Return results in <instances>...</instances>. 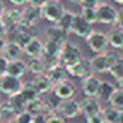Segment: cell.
<instances>
[{
    "label": "cell",
    "mask_w": 123,
    "mask_h": 123,
    "mask_svg": "<svg viewBox=\"0 0 123 123\" xmlns=\"http://www.w3.org/2000/svg\"><path fill=\"white\" fill-rule=\"evenodd\" d=\"M119 58V54L117 52H102V53H97L93 58L90 60L91 66H93L94 73H109V69L111 65L114 64L117 60Z\"/></svg>",
    "instance_id": "6da1fadb"
},
{
    "label": "cell",
    "mask_w": 123,
    "mask_h": 123,
    "mask_svg": "<svg viewBox=\"0 0 123 123\" xmlns=\"http://www.w3.org/2000/svg\"><path fill=\"white\" fill-rule=\"evenodd\" d=\"M82 50L75 43H70L66 41L64 45L61 46V52H60V62L65 66H70V65L78 62L82 60Z\"/></svg>",
    "instance_id": "7a4b0ae2"
},
{
    "label": "cell",
    "mask_w": 123,
    "mask_h": 123,
    "mask_svg": "<svg viewBox=\"0 0 123 123\" xmlns=\"http://www.w3.org/2000/svg\"><path fill=\"white\" fill-rule=\"evenodd\" d=\"M56 111L61 114L65 119H73L81 114V103L74 98L58 99L56 105Z\"/></svg>",
    "instance_id": "3957f363"
},
{
    "label": "cell",
    "mask_w": 123,
    "mask_h": 123,
    "mask_svg": "<svg viewBox=\"0 0 123 123\" xmlns=\"http://www.w3.org/2000/svg\"><path fill=\"white\" fill-rule=\"evenodd\" d=\"M86 45L93 53H102V52L107 50L109 46V40H107V35L101 31H91L90 35L85 38Z\"/></svg>",
    "instance_id": "277c9868"
},
{
    "label": "cell",
    "mask_w": 123,
    "mask_h": 123,
    "mask_svg": "<svg viewBox=\"0 0 123 123\" xmlns=\"http://www.w3.org/2000/svg\"><path fill=\"white\" fill-rule=\"evenodd\" d=\"M65 7L60 0H48L45 6L41 8V13H43V19L49 21L50 24H56L61 15L64 13Z\"/></svg>",
    "instance_id": "5b68a950"
},
{
    "label": "cell",
    "mask_w": 123,
    "mask_h": 123,
    "mask_svg": "<svg viewBox=\"0 0 123 123\" xmlns=\"http://www.w3.org/2000/svg\"><path fill=\"white\" fill-rule=\"evenodd\" d=\"M23 86V81L21 78L15 77L12 74H6L0 75V93L3 95H12V94H16L21 90Z\"/></svg>",
    "instance_id": "8992f818"
},
{
    "label": "cell",
    "mask_w": 123,
    "mask_h": 123,
    "mask_svg": "<svg viewBox=\"0 0 123 123\" xmlns=\"http://www.w3.org/2000/svg\"><path fill=\"white\" fill-rule=\"evenodd\" d=\"M118 9L110 3H105L97 6V21L105 25H115Z\"/></svg>",
    "instance_id": "52a82bcc"
},
{
    "label": "cell",
    "mask_w": 123,
    "mask_h": 123,
    "mask_svg": "<svg viewBox=\"0 0 123 123\" xmlns=\"http://www.w3.org/2000/svg\"><path fill=\"white\" fill-rule=\"evenodd\" d=\"M21 9H19V7H11V8H6L3 16L0 17L3 24L6 25L7 31H8V35H11L15 29L20 25L21 23Z\"/></svg>",
    "instance_id": "ba28073f"
},
{
    "label": "cell",
    "mask_w": 123,
    "mask_h": 123,
    "mask_svg": "<svg viewBox=\"0 0 123 123\" xmlns=\"http://www.w3.org/2000/svg\"><path fill=\"white\" fill-rule=\"evenodd\" d=\"M66 69H68V72H69L70 77L81 78V80H83V78L94 74V70H93V66H91L90 60H86V58L80 60L78 62L68 66Z\"/></svg>",
    "instance_id": "9c48e42d"
},
{
    "label": "cell",
    "mask_w": 123,
    "mask_h": 123,
    "mask_svg": "<svg viewBox=\"0 0 123 123\" xmlns=\"http://www.w3.org/2000/svg\"><path fill=\"white\" fill-rule=\"evenodd\" d=\"M90 23L85 19L81 13H75L74 15V19H73V24H72V28H70V33L75 35L77 37H81V38H86L90 32L93 31Z\"/></svg>",
    "instance_id": "30bf717a"
},
{
    "label": "cell",
    "mask_w": 123,
    "mask_h": 123,
    "mask_svg": "<svg viewBox=\"0 0 123 123\" xmlns=\"http://www.w3.org/2000/svg\"><path fill=\"white\" fill-rule=\"evenodd\" d=\"M21 24H25L28 27L33 28L38 24L41 19H43V13H41V8L37 7H33L31 4H28L27 7L21 9Z\"/></svg>",
    "instance_id": "8fae6325"
},
{
    "label": "cell",
    "mask_w": 123,
    "mask_h": 123,
    "mask_svg": "<svg viewBox=\"0 0 123 123\" xmlns=\"http://www.w3.org/2000/svg\"><path fill=\"white\" fill-rule=\"evenodd\" d=\"M77 93L75 85L69 80H64L61 82L56 83L53 86V94L57 99H68V98H73Z\"/></svg>",
    "instance_id": "7c38bea8"
},
{
    "label": "cell",
    "mask_w": 123,
    "mask_h": 123,
    "mask_svg": "<svg viewBox=\"0 0 123 123\" xmlns=\"http://www.w3.org/2000/svg\"><path fill=\"white\" fill-rule=\"evenodd\" d=\"M99 85H101V80L98 77H95L94 74H91L82 80V82H81V90H82L85 97H97Z\"/></svg>",
    "instance_id": "4fadbf2b"
},
{
    "label": "cell",
    "mask_w": 123,
    "mask_h": 123,
    "mask_svg": "<svg viewBox=\"0 0 123 123\" xmlns=\"http://www.w3.org/2000/svg\"><path fill=\"white\" fill-rule=\"evenodd\" d=\"M80 103H81V114H83L85 117L101 112L102 109H103L101 106V101L97 97H86Z\"/></svg>",
    "instance_id": "5bb4252c"
},
{
    "label": "cell",
    "mask_w": 123,
    "mask_h": 123,
    "mask_svg": "<svg viewBox=\"0 0 123 123\" xmlns=\"http://www.w3.org/2000/svg\"><path fill=\"white\" fill-rule=\"evenodd\" d=\"M45 73L49 77V80L52 81L53 86L56 85V83L64 81V80H68V77H69V72H68L66 66L62 65L61 62L54 65V66H52V68H49V69H46Z\"/></svg>",
    "instance_id": "9a60e30c"
},
{
    "label": "cell",
    "mask_w": 123,
    "mask_h": 123,
    "mask_svg": "<svg viewBox=\"0 0 123 123\" xmlns=\"http://www.w3.org/2000/svg\"><path fill=\"white\" fill-rule=\"evenodd\" d=\"M24 54H27L29 58L32 57H41L43 54V50H44V41L41 38H38L37 36H33L28 44L24 46Z\"/></svg>",
    "instance_id": "2e32d148"
},
{
    "label": "cell",
    "mask_w": 123,
    "mask_h": 123,
    "mask_svg": "<svg viewBox=\"0 0 123 123\" xmlns=\"http://www.w3.org/2000/svg\"><path fill=\"white\" fill-rule=\"evenodd\" d=\"M45 35H46V38L64 45L68 41V35H69V32H66V31H64L62 28H60L57 24H53V25H50V27H48L45 29Z\"/></svg>",
    "instance_id": "e0dca14e"
},
{
    "label": "cell",
    "mask_w": 123,
    "mask_h": 123,
    "mask_svg": "<svg viewBox=\"0 0 123 123\" xmlns=\"http://www.w3.org/2000/svg\"><path fill=\"white\" fill-rule=\"evenodd\" d=\"M32 82H33L36 90L38 91L40 95H44V94H48V93H50V91H53V83H52V81L49 80V77L46 75V73L36 75Z\"/></svg>",
    "instance_id": "ac0fdd59"
},
{
    "label": "cell",
    "mask_w": 123,
    "mask_h": 123,
    "mask_svg": "<svg viewBox=\"0 0 123 123\" xmlns=\"http://www.w3.org/2000/svg\"><path fill=\"white\" fill-rule=\"evenodd\" d=\"M28 72V66L27 62L21 58H16V60H9L8 62V69H7V73L8 74H12L15 77L23 78Z\"/></svg>",
    "instance_id": "d6986e66"
},
{
    "label": "cell",
    "mask_w": 123,
    "mask_h": 123,
    "mask_svg": "<svg viewBox=\"0 0 123 123\" xmlns=\"http://www.w3.org/2000/svg\"><path fill=\"white\" fill-rule=\"evenodd\" d=\"M115 90H117V86L111 81H101L98 93H97V98L101 102H109Z\"/></svg>",
    "instance_id": "ffe728a7"
},
{
    "label": "cell",
    "mask_w": 123,
    "mask_h": 123,
    "mask_svg": "<svg viewBox=\"0 0 123 123\" xmlns=\"http://www.w3.org/2000/svg\"><path fill=\"white\" fill-rule=\"evenodd\" d=\"M23 53V48L19 45L17 43H15L13 40H7L6 45L3 49V54L7 57L8 60H16V58H21Z\"/></svg>",
    "instance_id": "44dd1931"
},
{
    "label": "cell",
    "mask_w": 123,
    "mask_h": 123,
    "mask_svg": "<svg viewBox=\"0 0 123 123\" xmlns=\"http://www.w3.org/2000/svg\"><path fill=\"white\" fill-rule=\"evenodd\" d=\"M107 35V40H109V46L114 49H123V31L119 28H112Z\"/></svg>",
    "instance_id": "7402d4cb"
},
{
    "label": "cell",
    "mask_w": 123,
    "mask_h": 123,
    "mask_svg": "<svg viewBox=\"0 0 123 123\" xmlns=\"http://www.w3.org/2000/svg\"><path fill=\"white\" fill-rule=\"evenodd\" d=\"M27 66H28V72L32 73L33 75H38L46 72V65L41 57H32V58H29V61L27 62Z\"/></svg>",
    "instance_id": "603a6c76"
},
{
    "label": "cell",
    "mask_w": 123,
    "mask_h": 123,
    "mask_svg": "<svg viewBox=\"0 0 123 123\" xmlns=\"http://www.w3.org/2000/svg\"><path fill=\"white\" fill-rule=\"evenodd\" d=\"M20 94L24 97V99L27 102H32L35 99L40 98V94L38 91L36 90L35 85H33L32 81H28V82H23V86H21V90H20Z\"/></svg>",
    "instance_id": "cb8c5ba5"
},
{
    "label": "cell",
    "mask_w": 123,
    "mask_h": 123,
    "mask_svg": "<svg viewBox=\"0 0 123 123\" xmlns=\"http://www.w3.org/2000/svg\"><path fill=\"white\" fill-rule=\"evenodd\" d=\"M7 101H8L9 105L13 107V110L16 111V114H19V112L25 111V110H27L28 102L25 101L24 97L20 94V91H19V93H16V94H12V95H8V99H7Z\"/></svg>",
    "instance_id": "d4e9b609"
},
{
    "label": "cell",
    "mask_w": 123,
    "mask_h": 123,
    "mask_svg": "<svg viewBox=\"0 0 123 123\" xmlns=\"http://www.w3.org/2000/svg\"><path fill=\"white\" fill-rule=\"evenodd\" d=\"M74 15L75 12L70 11V9H65L64 13L61 15V17L58 19V21L56 23L60 28H62L64 31L70 33V28H72V24H73V19H74Z\"/></svg>",
    "instance_id": "484cf974"
},
{
    "label": "cell",
    "mask_w": 123,
    "mask_h": 123,
    "mask_svg": "<svg viewBox=\"0 0 123 123\" xmlns=\"http://www.w3.org/2000/svg\"><path fill=\"white\" fill-rule=\"evenodd\" d=\"M119 114H120V110L114 107V106H111V105L109 107L102 109V115H103L106 123H118Z\"/></svg>",
    "instance_id": "4316f807"
},
{
    "label": "cell",
    "mask_w": 123,
    "mask_h": 123,
    "mask_svg": "<svg viewBox=\"0 0 123 123\" xmlns=\"http://www.w3.org/2000/svg\"><path fill=\"white\" fill-rule=\"evenodd\" d=\"M81 15L87 20L90 24H95L97 21V7L91 6H81Z\"/></svg>",
    "instance_id": "83f0119b"
},
{
    "label": "cell",
    "mask_w": 123,
    "mask_h": 123,
    "mask_svg": "<svg viewBox=\"0 0 123 123\" xmlns=\"http://www.w3.org/2000/svg\"><path fill=\"white\" fill-rule=\"evenodd\" d=\"M109 73L111 74V77L115 81L119 80L120 77H123V58L119 56V58L111 65V68L109 69Z\"/></svg>",
    "instance_id": "f1b7e54d"
},
{
    "label": "cell",
    "mask_w": 123,
    "mask_h": 123,
    "mask_svg": "<svg viewBox=\"0 0 123 123\" xmlns=\"http://www.w3.org/2000/svg\"><path fill=\"white\" fill-rule=\"evenodd\" d=\"M109 103L111 105V106L119 109V110H123V89L117 87V90L112 93Z\"/></svg>",
    "instance_id": "f546056e"
},
{
    "label": "cell",
    "mask_w": 123,
    "mask_h": 123,
    "mask_svg": "<svg viewBox=\"0 0 123 123\" xmlns=\"http://www.w3.org/2000/svg\"><path fill=\"white\" fill-rule=\"evenodd\" d=\"M15 119L17 120V123H32L33 119V115L31 112H28L27 110L25 111H21L15 117Z\"/></svg>",
    "instance_id": "4dcf8cb0"
},
{
    "label": "cell",
    "mask_w": 123,
    "mask_h": 123,
    "mask_svg": "<svg viewBox=\"0 0 123 123\" xmlns=\"http://www.w3.org/2000/svg\"><path fill=\"white\" fill-rule=\"evenodd\" d=\"M46 123H66V122H65V118L61 114H58L57 111H53L50 114H48Z\"/></svg>",
    "instance_id": "1f68e13d"
},
{
    "label": "cell",
    "mask_w": 123,
    "mask_h": 123,
    "mask_svg": "<svg viewBox=\"0 0 123 123\" xmlns=\"http://www.w3.org/2000/svg\"><path fill=\"white\" fill-rule=\"evenodd\" d=\"M85 118H86V123H106L103 115H102V111L97 112V114H91V115L85 117Z\"/></svg>",
    "instance_id": "d6a6232c"
},
{
    "label": "cell",
    "mask_w": 123,
    "mask_h": 123,
    "mask_svg": "<svg viewBox=\"0 0 123 123\" xmlns=\"http://www.w3.org/2000/svg\"><path fill=\"white\" fill-rule=\"evenodd\" d=\"M8 62L9 60L4 56L3 53L0 54V75H3L7 73V69H8Z\"/></svg>",
    "instance_id": "836d02e7"
},
{
    "label": "cell",
    "mask_w": 123,
    "mask_h": 123,
    "mask_svg": "<svg viewBox=\"0 0 123 123\" xmlns=\"http://www.w3.org/2000/svg\"><path fill=\"white\" fill-rule=\"evenodd\" d=\"M46 117H48V115L44 114V112L36 114V115H33L32 123H46Z\"/></svg>",
    "instance_id": "e575fe53"
},
{
    "label": "cell",
    "mask_w": 123,
    "mask_h": 123,
    "mask_svg": "<svg viewBox=\"0 0 123 123\" xmlns=\"http://www.w3.org/2000/svg\"><path fill=\"white\" fill-rule=\"evenodd\" d=\"M105 1H107V0H82L81 6H91V7H97V6H99V4L105 3Z\"/></svg>",
    "instance_id": "d590c367"
},
{
    "label": "cell",
    "mask_w": 123,
    "mask_h": 123,
    "mask_svg": "<svg viewBox=\"0 0 123 123\" xmlns=\"http://www.w3.org/2000/svg\"><path fill=\"white\" fill-rule=\"evenodd\" d=\"M115 25H117L119 29L123 31V8L118 11V15H117V21H115Z\"/></svg>",
    "instance_id": "8d00e7d4"
},
{
    "label": "cell",
    "mask_w": 123,
    "mask_h": 123,
    "mask_svg": "<svg viewBox=\"0 0 123 123\" xmlns=\"http://www.w3.org/2000/svg\"><path fill=\"white\" fill-rule=\"evenodd\" d=\"M46 1L48 0H28V4H31L33 7H37V8H43Z\"/></svg>",
    "instance_id": "74e56055"
},
{
    "label": "cell",
    "mask_w": 123,
    "mask_h": 123,
    "mask_svg": "<svg viewBox=\"0 0 123 123\" xmlns=\"http://www.w3.org/2000/svg\"><path fill=\"white\" fill-rule=\"evenodd\" d=\"M8 1L15 7H23L25 4H28V0H8Z\"/></svg>",
    "instance_id": "f35d334b"
},
{
    "label": "cell",
    "mask_w": 123,
    "mask_h": 123,
    "mask_svg": "<svg viewBox=\"0 0 123 123\" xmlns=\"http://www.w3.org/2000/svg\"><path fill=\"white\" fill-rule=\"evenodd\" d=\"M7 35H8V31H7L6 25L3 24V21H1V19H0V36H3V37H6Z\"/></svg>",
    "instance_id": "ab89813d"
},
{
    "label": "cell",
    "mask_w": 123,
    "mask_h": 123,
    "mask_svg": "<svg viewBox=\"0 0 123 123\" xmlns=\"http://www.w3.org/2000/svg\"><path fill=\"white\" fill-rule=\"evenodd\" d=\"M7 40L6 37H3V36H0V54L3 53V49H4V45H6Z\"/></svg>",
    "instance_id": "60d3db41"
},
{
    "label": "cell",
    "mask_w": 123,
    "mask_h": 123,
    "mask_svg": "<svg viewBox=\"0 0 123 123\" xmlns=\"http://www.w3.org/2000/svg\"><path fill=\"white\" fill-rule=\"evenodd\" d=\"M6 119L4 118V111H3V106H1V103H0V123H3V120Z\"/></svg>",
    "instance_id": "b9f144b4"
},
{
    "label": "cell",
    "mask_w": 123,
    "mask_h": 123,
    "mask_svg": "<svg viewBox=\"0 0 123 123\" xmlns=\"http://www.w3.org/2000/svg\"><path fill=\"white\" fill-rule=\"evenodd\" d=\"M4 11H6V7H4V3L1 1V0H0V17L3 16Z\"/></svg>",
    "instance_id": "7bdbcfd3"
},
{
    "label": "cell",
    "mask_w": 123,
    "mask_h": 123,
    "mask_svg": "<svg viewBox=\"0 0 123 123\" xmlns=\"http://www.w3.org/2000/svg\"><path fill=\"white\" fill-rule=\"evenodd\" d=\"M117 86L120 89H123V77H120L119 80H117Z\"/></svg>",
    "instance_id": "ee69618b"
},
{
    "label": "cell",
    "mask_w": 123,
    "mask_h": 123,
    "mask_svg": "<svg viewBox=\"0 0 123 123\" xmlns=\"http://www.w3.org/2000/svg\"><path fill=\"white\" fill-rule=\"evenodd\" d=\"M3 123H17V120L15 119V117H13V118H9V119H6Z\"/></svg>",
    "instance_id": "f6af8a7d"
},
{
    "label": "cell",
    "mask_w": 123,
    "mask_h": 123,
    "mask_svg": "<svg viewBox=\"0 0 123 123\" xmlns=\"http://www.w3.org/2000/svg\"><path fill=\"white\" fill-rule=\"evenodd\" d=\"M118 123H123V110H120V114H119V119H118Z\"/></svg>",
    "instance_id": "bcb514c9"
},
{
    "label": "cell",
    "mask_w": 123,
    "mask_h": 123,
    "mask_svg": "<svg viewBox=\"0 0 123 123\" xmlns=\"http://www.w3.org/2000/svg\"><path fill=\"white\" fill-rule=\"evenodd\" d=\"M70 3H73V4H81L82 3V0H69Z\"/></svg>",
    "instance_id": "7dc6e473"
},
{
    "label": "cell",
    "mask_w": 123,
    "mask_h": 123,
    "mask_svg": "<svg viewBox=\"0 0 123 123\" xmlns=\"http://www.w3.org/2000/svg\"><path fill=\"white\" fill-rule=\"evenodd\" d=\"M114 3H117V4H120V6H123V0H112Z\"/></svg>",
    "instance_id": "c3c4849f"
},
{
    "label": "cell",
    "mask_w": 123,
    "mask_h": 123,
    "mask_svg": "<svg viewBox=\"0 0 123 123\" xmlns=\"http://www.w3.org/2000/svg\"><path fill=\"white\" fill-rule=\"evenodd\" d=\"M0 95H1V93H0Z\"/></svg>",
    "instance_id": "681fc988"
}]
</instances>
